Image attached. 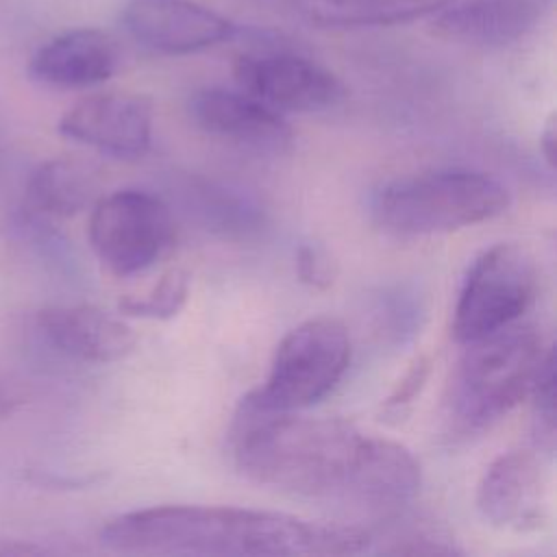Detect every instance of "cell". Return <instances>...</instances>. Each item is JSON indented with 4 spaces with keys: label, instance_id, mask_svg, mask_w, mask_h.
<instances>
[{
    "label": "cell",
    "instance_id": "1",
    "mask_svg": "<svg viewBox=\"0 0 557 557\" xmlns=\"http://www.w3.org/2000/svg\"><path fill=\"white\" fill-rule=\"evenodd\" d=\"M235 468L252 483L318 500L396 511L420 492L418 459L403 444L342 418L265 411L242 398L231 424Z\"/></svg>",
    "mask_w": 557,
    "mask_h": 557
},
{
    "label": "cell",
    "instance_id": "2",
    "mask_svg": "<svg viewBox=\"0 0 557 557\" xmlns=\"http://www.w3.org/2000/svg\"><path fill=\"white\" fill-rule=\"evenodd\" d=\"M100 544L126 555H355L374 535L357 524H333L281 511L159 505L120 513L100 529Z\"/></svg>",
    "mask_w": 557,
    "mask_h": 557
},
{
    "label": "cell",
    "instance_id": "3",
    "mask_svg": "<svg viewBox=\"0 0 557 557\" xmlns=\"http://www.w3.org/2000/svg\"><path fill=\"white\" fill-rule=\"evenodd\" d=\"M511 194L496 176L472 168H440L381 185L370 198L379 228L396 237L455 233L503 215Z\"/></svg>",
    "mask_w": 557,
    "mask_h": 557
},
{
    "label": "cell",
    "instance_id": "4",
    "mask_svg": "<svg viewBox=\"0 0 557 557\" xmlns=\"http://www.w3.org/2000/svg\"><path fill=\"white\" fill-rule=\"evenodd\" d=\"M463 346L450 383L448 418L457 431L479 433L529 396L550 346L535 326L518 322Z\"/></svg>",
    "mask_w": 557,
    "mask_h": 557
},
{
    "label": "cell",
    "instance_id": "5",
    "mask_svg": "<svg viewBox=\"0 0 557 557\" xmlns=\"http://www.w3.org/2000/svg\"><path fill=\"white\" fill-rule=\"evenodd\" d=\"M350 335L331 315L294 326L276 346L268 379L248 398L265 411H300L322 400L346 374Z\"/></svg>",
    "mask_w": 557,
    "mask_h": 557
},
{
    "label": "cell",
    "instance_id": "6",
    "mask_svg": "<svg viewBox=\"0 0 557 557\" xmlns=\"http://www.w3.org/2000/svg\"><path fill=\"white\" fill-rule=\"evenodd\" d=\"M537 294L533 255L513 242L483 250L470 265L459 289L450 335L459 344L481 339L518 322Z\"/></svg>",
    "mask_w": 557,
    "mask_h": 557
},
{
    "label": "cell",
    "instance_id": "7",
    "mask_svg": "<svg viewBox=\"0 0 557 557\" xmlns=\"http://www.w3.org/2000/svg\"><path fill=\"white\" fill-rule=\"evenodd\" d=\"M87 235L107 270L131 276L170 252L176 228L161 196L146 189H120L94 202Z\"/></svg>",
    "mask_w": 557,
    "mask_h": 557
},
{
    "label": "cell",
    "instance_id": "8",
    "mask_svg": "<svg viewBox=\"0 0 557 557\" xmlns=\"http://www.w3.org/2000/svg\"><path fill=\"white\" fill-rule=\"evenodd\" d=\"M233 76L242 91L278 113L326 111L346 98L344 83L329 67L281 46L239 54Z\"/></svg>",
    "mask_w": 557,
    "mask_h": 557
},
{
    "label": "cell",
    "instance_id": "9",
    "mask_svg": "<svg viewBox=\"0 0 557 557\" xmlns=\"http://www.w3.org/2000/svg\"><path fill=\"white\" fill-rule=\"evenodd\" d=\"M120 24L137 46L159 54H191L239 35L235 22L196 0H126Z\"/></svg>",
    "mask_w": 557,
    "mask_h": 557
},
{
    "label": "cell",
    "instance_id": "10",
    "mask_svg": "<svg viewBox=\"0 0 557 557\" xmlns=\"http://www.w3.org/2000/svg\"><path fill=\"white\" fill-rule=\"evenodd\" d=\"M152 102L141 94L104 91L78 100L59 120V133L117 159L146 154L152 137Z\"/></svg>",
    "mask_w": 557,
    "mask_h": 557
},
{
    "label": "cell",
    "instance_id": "11",
    "mask_svg": "<svg viewBox=\"0 0 557 557\" xmlns=\"http://www.w3.org/2000/svg\"><path fill=\"white\" fill-rule=\"evenodd\" d=\"M481 518L511 533H531L546 522V470L535 450L516 448L498 455L476 487Z\"/></svg>",
    "mask_w": 557,
    "mask_h": 557
},
{
    "label": "cell",
    "instance_id": "12",
    "mask_svg": "<svg viewBox=\"0 0 557 557\" xmlns=\"http://www.w3.org/2000/svg\"><path fill=\"white\" fill-rule=\"evenodd\" d=\"M189 117L209 137L257 152H283L292 126L272 107L242 89L207 87L189 98Z\"/></svg>",
    "mask_w": 557,
    "mask_h": 557
},
{
    "label": "cell",
    "instance_id": "13",
    "mask_svg": "<svg viewBox=\"0 0 557 557\" xmlns=\"http://www.w3.org/2000/svg\"><path fill=\"white\" fill-rule=\"evenodd\" d=\"M550 7L553 0H448L429 15V26L453 44L503 48L535 30Z\"/></svg>",
    "mask_w": 557,
    "mask_h": 557
},
{
    "label": "cell",
    "instance_id": "14",
    "mask_svg": "<svg viewBox=\"0 0 557 557\" xmlns=\"http://www.w3.org/2000/svg\"><path fill=\"white\" fill-rule=\"evenodd\" d=\"M37 329L61 355L83 363H113L135 348V331L94 305H54L37 313Z\"/></svg>",
    "mask_w": 557,
    "mask_h": 557
},
{
    "label": "cell",
    "instance_id": "15",
    "mask_svg": "<svg viewBox=\"0 0 557 557\" xmlns=\"http://www.w3.org/2000/svg\"><path fill=\"white\" fill-rule=\"evenodd\" d=\"M120 65L117 41L100 28H72L48 39L30 59L35 81L57 89H85L109 81Z\"/></svg>",
    "mask_w": 557,
    "mask_h": 557
},
{
    "label": "cell",
    "instance_id": "16",
    "mask_svg": "<svg viewBox=\"0 0 557 557\" xmlns=\"http://www.w3.org/2000/svg\"><path fill=\"white\" fill-rule=\"evenodd\" d=\"M181 198L191 218L222 239L248 242L268 224L263 205L250 191L224 181L187 176L181 183Z\"/></svg>",
    "mask_w": 557,
    "mask_h": 557
},
{
    "label": "cell",
    "instance_id": "17",
    "mask_svg": "<svg viewBox=\"0 0 557 557\" xmlns=\"http://www.w3.org/2000/svg\"><path fill=\"white\" fill-rule=\"evenodd\" d=\"M318 28H381L433 15L448 0H268Z\"/></svg>",
    "mask_w": 557,
    "mask_h": 557
},
{
    "label": "cell",
    "instance_id": "18",
    "mask_svg": "<svg viewBox=\"0 0 557 557\" xmlns=\"http://www.w3.org/2000/svg\"><path fill=\"white\" fill-rule=\"evenodd\" d=\"M98 174L91 165L70 157L39 163L26 183V209L39 218H70L96 202Z\"/></svg>",
    "mask_w": 557,
    "mask_h": 557
},
{
    "label": "cell",
    "instance_id": "19",
    "mask_svg": "<svg viewBox=\"0 0 557 557\" xmlns=\"http://www.w3.org/2000/svg\"><path fill=\"white\" fill-rule=\"evenodd\" d=\"M187 296H189V274L185 270L174 268L165 272L146 296L122 298L120 313L128 318L170 320L185 307Z\"/></svg>",
    "mask_w": 557,
    "mask_h": 557
},
{
    "label": "cell",
    "instance_id": "20",
    "mask_svg": "<svg viewBox=\"0 0 557 557\" xmlns=\"http://www.w3.org/2000/svg\"><path fill=\"white\" fill-rule=\"evenodd\" d=\"M376 318L381 333L392 342H409L422 326L424 302L416 287L394 285L379 296Z\"/></svg>",
    "mask_w": 557,
    "mask_h": 557
},
{
    "label": "cell",
    "instance_id": "21",
    "mask_svg": "<svg viewBox=\"0 0 557 557\" xmlns=\"http://www.w3.org/2000/svg\"><path fill=\"white\" fill-rule=\"evenodd\" d=\"M529 396H533V411H535V420L540 426V435L550 442L553 433H555V357H553V348H548Z\"/></svg>",
    "mask_w": 557,
    "mask_h": 557
},
{
    "label": "cell",
    "instance_id": "22",
    "mask_svg": "<svg viewBox=\"0 0 557 557\" xmlns=\"http://www.w3.org/2000/svg\"><path fill=\"white\" fill-rule=\"evenodd\" d=\"M429 372H431L429 357L426 355L416 357L411 361V366L407 368V372L396 383V387L385 398L383 416H387V418H403L409 411V407L413 405V400L420 396V392L424 389Z\"/></svg>",
    "mask_w": 557,
    "mask_h": 557
},
{
    "label": "cell",
    "instance_id": "23",
    "mask_svg": "<svg viewBox=\"0 0 557 557\" xmlns=\"http://www.w3.org/2000/svg\"><path fill=\"white\" fill-rule=\"evenodd\" d=\"M389 546H383V553L394 555H459L461 548L453 542L450 535L429 529H409L389 540Z\"/></svg>",
    "mask_w": 557,
    "mask_h": 557
},
{
    "label": "cell",
    "instance_id": "24",
    "mask_svg": "<svg viewBox=\"0 0 557 557\" xmlns=\"http://www.w3.org/2000/svg\"><path fill=\"white\" fill-rule=\"evenodd\" d=\"M333 257L320 244H300L296 250V276L313 289H326L335 281Z\"/></svg>",
    "mask_w": 557,
    "mask_h": 557
},
{
    "label": "cell",
    "instance_id": "25",
    "mask_svg": "<svg viewBox=\"0 0 557 557\" xmlns=\"http://www.w3.org/2000/svg\"><path fill=\"white\" fill-rule=\"evenodd\" d=\"M555 137H557V131H555V115H550L544 124V128L540 131V152H542V159L544 163L553 170V163H555Z\"/></svg>",
    "mask_w": 557,
    "mask_h": 557
}]
</instances>
